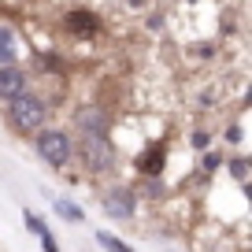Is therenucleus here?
<instances>
[{
  "label": "nucleus",
  "mask_w": 252,
  "mask_h": 252,
  "mask_svg": "<svg viewBox=\"0 0 252 252\" xmlns=\"http://www.w3.org/2000/svg\"><path fill=\"white\" fill-rule=\"evenodd\" d=\"M48 115H52V100L33 93V89H26V93L11 96V100L4 104V126L19 137H33L41 126L48 123Z\"/></svg>",
  "instance_id": "obj_1"
},
{
  "label": "nucleus",
  "mask_w": 252,
  "mask_h": 252,
  "mask_svg": "<svg viewBox=\"0 0 252 252\" xmlns=\"http://www.w3.org/2000/svg\"><path fill=\"white\" fill-rule=\"evenodd\" d=\"M33 152H37L48 167L63 171V167L74 159V137H71V130H63V126H48V123H45L37 134H33Z\"/></svg>",
  "instance_id": "obj_2"
},
{
  "label": "nucleus",
  "mask_w": 252,
  "mask_h": 252,
  "mask_svg": "<svg viewBox=\"0 0 252 252\" xmlns=\"http://www.w3.org/2000/svg\"><path fill=\"white\" fill-rule=\"evenodd\" d=\"M74 156L82 159L89 174H115L119 167V149L108 134L104 137H74Z\"/></svg>",
  "instance_id": "obj_3"
},
{
  "label": "nucleus",
  "mask_w": 252,
  "mask_h": 252,
  "mask_svg": "<svg viewBox=\"0 0 252 252\" xmlns=\"http://www.w3.org/2000/svg\"><path fill=\"white\" fill-rule=\"evenodd\" d=\"M96 200H100L104 215H111V219L130 222L137 215V189L134 186H104Z\"/></svg>",
  "instance_id": "obj_4"
},
{
  "label": "nucleus",
  "mask_w": 252,
  "mask_h": 252,
  "mask_svg": "<svg viewBox=\"0 0 252 252\" xmlns=\"http://www.w3.org/2000/svg\"><path fill=\"white\" fill-rule=\"evenodd\" d=\"M63 33L74 41H96L104 33V19L96 15L93 8H71V11H63Z\"/></svg>",
  "instance_id": "obj_5"
},
{
  "label": "nucleus",
  "mask_w": 252,
  "mask_h": 252,
  "mask_svg": "<svg viewBox=\"0 0 252 252\" xmlns=\"http://www.w3.org/2000/svg\"><path fill=\"white\" fill-rule=\"evenodd\" d=\"M71 126H74L78 137H104L108 126H111V115L100 104H82V108L71 111Z\"/></svg>",
  "instance_id": "obj_6"
},
{
  "label": "nucleus",
  "mask_w": 252,
  "mask_h": 252,
  "mask_svg": "<svg viewBox=\"0 0 252 252\" xmlns=\"http://www.w3.org/2000/svg\"><path fill=\"white\" fill-rule=\"evenodd\" d=\"M167 141H152L149 149H141L134 156V171L141 174V178H156V174H163V167H167Z\"/></svg>",
  "instance_id": "obj_7"
},
{
  "label": "nucleus",
  "mask_w": 252,
  "mask_h": 252,
  "mask_svg": "<svg viewBox=\"0 0 252 252\" xmlns=\"http://www.w3.org/2000/svg\"><path fill=\"white\" fill-rule=\"evenodd\" d=\"M26 89H30V71L23 63H4L0 67V104H8L11 96L26 93Z\"/></svg>",
  "instance_id": "obj_8"
},
{
  "label": "nucleus",
  "mask_w": 252,
  "mask_h": 252,
  "mask_svg": "<svg viewBox=\"0 0 252 252\" xmlns=\"http://www.w3.org/2000/svg\"><path fill=\"white\" fill-rule=\"evenodd\" d=\"M19 56H23V37H19L15 26L0 23V67L4 63H19Z\"/></svg>",
  "instance_id": "obj_9"
},
{
  "label": "nucleus",
  "mask_w": 252,
  "mask_h": 252,
  "mask_svg": "<svg viewBox=\"0 0 252 252\" xmlns=\"http://www.w3.org/2000/svg\"><path fill=\"white\" fill-rule=\"evenodd\" d=\"M52 208H56V215H60V219H67V222H86V212H82L74 200H67V197H56Z\"/></svg>",
  "instance_id": "obj_10"
},
{
  "label": "nucleus",
  "mask_w": 252,
  "mask_h": 252,
  "mask_svg": "<svg viewBox=\"0 0 252 252\" xmlns=\"http://www.w3.org/2000/svg\"><path fill=\"white\" fill-rule=\"evenodd\" d=\"M137 197L163 200V197H167V182H163V174H156V178H141V189H137Z\"/></svg>",
  "instance_id": "obj_11"
},
{
  "label": "nucleus",
  "mask_w": 252,
  "mask_h": 252,
  "mask_svg": "<svg viewBox=\"0 0 252 252\" xmlns=\"http://www.w3.org/2000/svg\"><path fill=\"white\" fill-rule=\"evenodd\" d=\"M222 167L230 171V178L237 186H249V156H234V159H222Z\"/></svg>",
  "instance_id": "obj_12"
},
{
  "label": "nucleus",
  "mask_w": 252,
  "mask_h": 252,
  "mask_svg": "<svg viewBox=\"0 0 252 252\" xmlns=\"http://www.w3.org/2000/svg\"><path fill=\"white\" fill-rule=\"evenodd\" d=\"M96 245H100L104 252H134V249H130V245L123 241V237L108 234V230H96Z\"/></svg>",
  "instance_id": "obj_13"
},
{
  "label": "nucleus",
  "mask_w": 252,
  "mask_h": 252,
  "mask_svg": "<svg viewBox=\"0 0 252 252\" xmlns=\"http://www.w3.org/2000/svg\"><path fill=\"white\" fill-rule=\"evenodd\" d=\"M222 159H226L222 152H212V149H208V152H204V159H200V174H215V171L222 167Z\"/></svg>",
  "instance_id": "obj_14"
},
{
  "label": "nucleus",
  "mask_w": 252,
  "mask_h": 252,
  "mask_svg": "<svg viewBox=\"0 0 252 252\" xmlns=\"http://www.w3.org/2000/svg\"><path fill=\"white\" fill-rule=\"evenodd\" d=\"M189 149L193 152H208L212 149V134H208V130H193V134H189Z\"/></svg>",
  "instance_id": "obj_15"
},
{
  "label": "nucleus",
  "mask_w": 252,
  "mask_h": 252,
  "mask_svg": "<svg viewBox=\"0 0 252 252\" xmlns=\"http://www.w3.org/2000/svg\"><path fill=\"white\" fill-rule=\"evenodd\" d=\"M189 56H197V60H212V56H215V41H193V45H189Z\"/></svg>",
  "instance_id": "obj_16"
},
{
  "label": "nucleus",
  "mask_w": 252,
  "mask_h": 252,
  "mask_svg": "<svg viewBox=\"0 0 252 252\" xmlns=\"http://www.w3.org/2000/svg\"><path fill=\"white\" fill-rule=\"evenodd\" d=\"M23 222H26V230H30V234H41V230H48L45 219H41L37 212H30V208H23Z\"/></svg>",
  "instance_id": "obj_17"
},
{
  "label": "nucleus",
  "mask_w": 252,
  "mask_h": 252,
  "mask_svg": "<svg viewBox=\"0 0 252 252\" xmlns=\"http://www.w3.org/2000/svg\"><path fill=\"white\" fill-rule=\"evenodd\" d=\"M222 141H226V145H234V149H237V145L245 141V134H241V123H230V126H226V137H222Z\"/></svg>",
  "instance_id": "obj_18"
},
{
  "label": "nucleus",
  "mask_w": 252,
  "mask_h": 252,
  "mask_svg": "<svg viewBox=\"0 0 252 252\" xmlns=\"http://www.w3.org/2000/svg\"><path fill=\"white\" fill-rule=\"evenodd\" d=\"M41 249H45V252H60V241H56V237H52V230H41Z\"/></svg>",
  "instance_id": "obj_19"
},
{
  "label": "nucleus",
  "mask_w": 252,
  "mask_h": 252,
  "mask_svg": "<svg viewBox=\"0 0 252 252\" xmlns=\"http://www.w3.org/2000/svg\"><path fill=\"white\" fill-rule=\"evenodd\" d=\"M145 26H149L152 33H159V30H163V26H167V19L159 15V11H152V15H149V23H145Z\"/></svg>",
  "instance_id": "obj_20"
}]
</instances>
